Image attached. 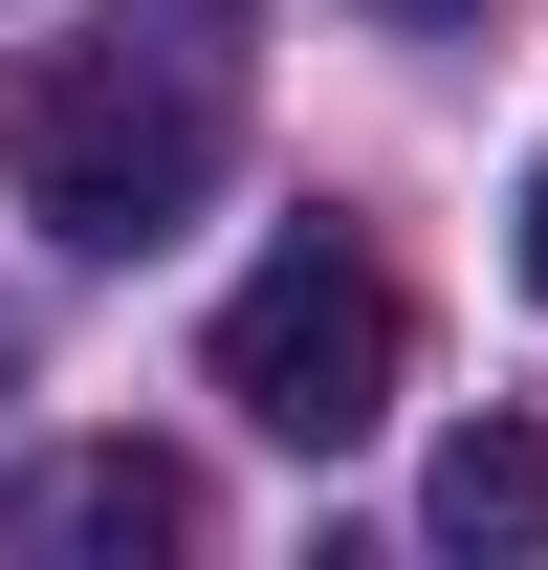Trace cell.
Here are the masks:
<instances>
[{"instance_id":"cell-1","label":"cell","mask_w":548,"mask_h":570,"mask_svg":"<svg viewBox=\"0 0 548 570\" xmlns=\"http://www.w3.org/2000/svg\"><path fill=\"white\" fill-rule=\"evenodd\" d=\"M219 154H242V0H110L88 45H22L0 67V176L88 264L176 242L219 198Z\"/></svg>"},{"instance_id":"cell-2","label":"cell","mask_w":548,"mask_h":570,"mask_svg":"<svg viewBox=\"0 0 548 570\" xmlns=\"http://www.w3.org/2000/svg\"><path fill=\"white\" fill-rule=\"evenodd\" d=\"M198 373L285 439V461H351V439L395 417V264H373V242H330V219H307V242H264V264L219 285V352H198Z\"/></svg>"},{"instance_id":"cell-3","label":"cell","mask_w":548,"mask_h":570,"mask_svg":"<svg viewBox=\"0 0 548 570\" xmlns=\"http://www.w3.org/2000/svg\"><path fill=\"white\" fill-rule=\"evenodd\" d=\"M0 527H22V549H198V483H176L154 439H88V461H45Z\"/></svg>"},{"instance_id":"cell-4","label":"cell","mask_w":548,"mask_h":570,"mask_svg":"<svg viewBox=\"0 0 548 570\" xmlns=\"http://www.w3.org/2000/svg\"><path fill=\"white\" fill-rule=\"evenodd\" d=\"M417 527H439V549H548V439L527 417H461L439 483H417Z\"/></svg>"},{"instance_id":"cell-5","label":"cell","mask_w":548,"mask_h":570,"mask_svg":"<svg viewBox=\"0 0 548 570\" xmlns=\"http://www.w3.org/2000/svg\"><path fill=\"white\" fill-rule=\"evenodd\" d=\"M527 285H548V154H527Z\"/></svg>"},{"instance_id":"cell-6","label":"cell","mask_w":548,"mask_h":570,"mask_svg":"<svg viewBox=\"0 0 548 570\" xmlns=\"http://www.w3.org/2000/svg\"><path fill=\"white\" fill-rule=\"evenodd\" d=\"M0 373H22V352H0Z\"/></svg>"}]
</instances>
